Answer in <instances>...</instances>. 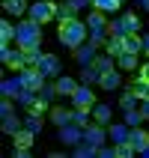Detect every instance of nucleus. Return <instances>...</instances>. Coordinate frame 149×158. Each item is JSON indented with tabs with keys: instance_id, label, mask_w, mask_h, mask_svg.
I'll return each instance as SVG.
<instances>
[{
	"instance_id": "f257e3e1",
	"label": "nucleus",
	"mask_w": 149,
	"mask_h": 158,
	"mask_svg": "<svg viewBox=\"0 0 149 158\" xmlns=\"http://www.w3.org/2000/svg\"><path fill=\"white\" fill-rule=\"evenodd\" d=\"M87 36H89V27H87V21H81V18L60 21V27H57V39H60L66 48H81V45L87 42Z\"/></svg>"
},
{
	"instance_id": "f03ea898",
	"label": "nucleus",
	"mask_w": 149,
	"mask_h": 158,
	"mask_svg": "<svg viewBox=\"0 0 149 158\" xmlns=\"http://www.w3.org/2000/svg\"><path fill=\"white\" fill-rule=\"evenodd\" d=\"M15 42H18V48H39V42H42V24H39V21H24V24H18Z\"/></svg>"
},
{
	"instance_id": "7ed1b4c3",
	"label": "nucleus",
	"mask_w": 149,
	"mask_h": 158,
	"mask_svg": "<svg viewBox=\"0 0 149 158\" xmlns=\"http://www.w3.org/2000/svg\"><path fill=\"white\" fill-rule=\"evenodd\" d=\"M27 15H30V21L51 24L54 18H57V3H54V0H33L30 9H27Z\"/></svg>"
},
{
	"instance_id": "20e7f679",
	"label": "nucleus",
	"mask_w": 149,
	"mask_h": 158,
	"mask_svg": "<svg viewBox=\"0 0 149 158\" xmlns=\"http://www.w3.org/2000/svg\"><path fill=\"white\" fill-rule=\"evenodd\" d=\"M18 81H21V87H27V89H36V93H39V89L45 87V75L39 69H36V66H24V69L18 72Z\"/></svg>"
},
{
	"instance_id": "39448f33",
	"label": "nucleus",
	"mask_w": 149,
	"mask_h": 158,
	"mask_svg": "<svg viewBox=\"0 0 149 158\" xmlns=\"http://www.w3.org/2000/svg\"><path fill=\"white\" fill-rule=\"evenodd\" d=\"M3 51H0V60H3V66L12 72H21L24 69V57H21V48H9V45H0Z\"/></svg>"
},
{
	"instance_id": "423d86ee",
	"label": "nucleus",
	"mask_w": 149,
	"mask_h": 158,
	"mask_svg": "<svg viewBox=\"0 0 149 158\" xmlns=\"http://www.w3.org/2000/svg\"><path fill=\"white\" fill-rule=\"evenodd\" d=\"M72 105L75 107H84V110H93L96 107V96H93V89L84 84V87L75 89V96H72Z\"/></svg>"
},
{
	"instance_id": "0eeeda50",
	"label": "nucleus",
	"mask_w": 149,
	"mask_h": 158,
	"mask_svg": "<svg viewBox=\"0 0 149 158\" xmlns=\"http://www.w3.org/2000/svg\"><path fill=\"white\" fill-rule=\"evenodd\" d=\"M105 137H107V125H98L96 119L84 128V140L93 143V146H101V143H105Z\"/></svg>"
},
{
	"instance_id": "6e6552de",
	"label": "nucleus",
	"mask_w": 149,
	"mask_h": 158,
	"mask_svg": "<svg viewBox=\"0 0 149 158\" xmlns=\"http://www.w3.org/2000/svg\"><path fill=\"white\" fill-rule=\"evenodd\" d=\"M36 69L42 72L45 78H57V75L63 72V66H60V60H57L54 54H42V60H39V66H36Z\"/></svg>"
},
{
	"instance_id": "1a4fd4ad",
	"label": "nucleus",
	"mask_w": 149,
	"mask_h": 158,
	"mask_svg": "<svg viewBox=\"0 0 149 158\" xmlns=\"http://www.w3.org/2000/svg\"><path fill=\"white\" fill-rule=\"evenodd\" d=\"M81 140H84V128H81V125L69 123V125H63V128H60V143L75 146V143H81Z\"/></svg>"
},
{
	"instance_id": "9d476101",
	"label": "nucleus",
	"mask_w": 149,
	"mask_h": 158,
	"mask_svg": "<svg viewBox=\"0 0 149 158\" xmlns=\"http://www.w3.org/2000/svg\"><path fill=\"white\" fill-rule=\"evenodd\" d=\"M107 12H98V9H93L87 18V27H89V33H107Z\"/></svg>"
},
{
	"instance_id": "9b49d317",
	"label": "nucleus",
	"mask_w": 149,
	"mask_h": 158,
	"mask_svg": "<svg viewBox=\"0 0 149 158\" xmlns=\"http://www.w3.org/2000/svg\"><path fill=\"white\" fill-rule=\"evenodd\" d=\"M128 93H134L140 102H146V98H149V78H146V75H137V78L128 84Z\"/></svg>"
},
{
	"instance_id": "f8f14e48",
	"label": "nucleus",
	"mask_w": 149,
	"mask_h": 158,
	"mask_svg": "<svg viewBox=\"0 0 149 158\" xmlns=\"http://www.w3.org/2000/svg\"><path fill=\"white\" fill-rule=\"evenodd\" d=\"M128 140L134 143V149H137V152H146V149H149V131H146V128H140V125H137V128H131Z\"/></svg>"
},
{
	"instance_id": "ddd939ff",
	"label": "nucleus",
	"mask_w": 149,
	"mask_h": 158,
	"mask_svg": "<svg viewBox=\"0 0 149 158\" xmlns=\"http://www.w3.org/2000/svg\"><path fill=\"white\" fill-rule=\"evenodd\" d=\"M75 60H78L81 66H89V63L96 60V45H93V42H84L81 48H75Z\"/></svg>"
},
{
	"instance_id": "4468645a",
	"label": "nucleus",
	"mask_w": 149,
	"mask_h": 158,
	"mask_svg": "<svg viewBox=\"0 0 149 158\" xmlns=\"http://www.w3.org/2000/svg\"><path fill=\"white\" fill-rule=\"evenodd\" d=\"M122 45H125V51H122V54H140V51H143V36H137V33H125V36H122Z\"/></svg>"
},
{
	"instance_id": "2eb2a0df",
	"label": "nucleus",
	"mask_w": 149,
	"mask_h": 158,
	"mask_svg": "<svg viewBox=\"0 0 149 158\" xmlns=\"http://www.w3.org/2000/svg\"><path fill=\"white\" fill-rule=\"evenodd\" d=\"M33 137H36V131H30V128H18L15 134H12V143L15 146H27V149H33Z\"/></svg>"
},
{
	"instance_id": "dca6fc26",
	"label": "nucleus",
	"mask_w": 149,
	"mask_h": 158,
	"mask_svg": "<svg viewBox=\"0 0 149 158\" xmlns=\"http://www.w3.org/2000/svg\"><path fill=\"white\" fill-rule=\"evenodd\" d=\"M75 89H78V81L75 78H66V75H60V78H57V93H60V96H75Z\"/></svg>"
},
{
	"instance_id": "f3484780",
	"label": "nucleus",
	"mask_w": 149,
	"mask_h": 158,
	"mask_svg": "<svg viewBox=\"0 0 149 158\" xmlns=\"http://www.w3.org/2000/svg\"><path fill=\"white\" fill-rule=\"evenodd\" d=\"M72 18H78V6L75 3H57V21H72Z\"/></svg>"
},
{
	"instance_id": "a211bd4d",
	"label": "nucleus",
	"mask_w": 149,
	"mask_h": 158,
	"mask_svg": "<svg viewBox=\"0 0 149 158\" xmlns=\"http://www.w3.org/2000/svg\"><path fill=\"white\" fill-rule=\"evenodd\" d=\"M128 125L125 123H119V125H107V137H110V140L114 143H119V140H128Z\"/></svg>"
},
{
	"instance_id": "6ab92c4d",
	"label": "nucleus",
	"mask_w": 149,
	"mask_h": 158,
	"mask_svg": "<svg viewBox=\"0 0 149 158\" xmlns=\"http://www.w3.org/2000/svg\"><path fill=\"white\" fill-rule=\"evenodd\" d=\"M3 9H6L12 18H18V15H24L30 6H27V0H3Z\"/></svg>"
},
{
	"instance_id": "aec40b11",
	"label": "nucleus",
	"mask_w": 149,
	"mask_h": 158,
	"mask_svg": "<svg viewBox=\"0 0 149 158\" xmlns=\"http://www.w3.org/2000/svg\"><path fill=\"white\" fill-rule=\"evenodd\" d=\"M119 81H122V78H119V72L110 69V72H105V75L98 78V87H101V89H116V87H119Z\"/></svg>"
},
{
	"instance_id": "412c9836",
	"label": "nucleus",
	"mask_w": 149,
	"mask_h": 158,
	"mask_svg": "<svg viewBox=\"0 0 149 158\" xmlns=\"http://www.w3.org/2000/svg\"><path fill=\"white\" fill-rule=\"evenodd\" d=\"M51 123L57 125V128L69 125L72 123V110H66V107H54V110H51Z\"/></svg>"
},
{
	"instance_id": "4be33fe9",
	"label": "nucleus",
	"mask_w": 149,
	"mask_h": 158,
	"mask_svg": "<svg viewBox=\"0 0 149 158\" xmlns=\"http://www.w3.org/2000/svg\"><path fill=\"white\" fill-rule=\"evenodd\" d=\"M93 119H96L98 125H110V107L96 102V107H93Z\"/></svg>"
},
{
	"instance_id": "5701e85b",
	"label": "nucleus",
	"mask_w": 149,
	"mask_h": 158,
	"mask_svg": "<svg viewBox=\"0 0 149 158\" xmlns=\"http://www.w3.org/2000/svg\"><path fill=\"white\" fill-rule=\"evenodd\" d=\"M114 152H116V158H131V155H137V149H134V143H131V140H119V143H114Z\"/></svg>"
},
{
	"instance_id": "b1692460",
	"label": "nucleus",
	"mask_w": 149,
	"mask_h": 158,
	"mask_svg": "<svg viewBox=\"0 0 149 158\" xmlns=\"http://www.w3.org/2000/svg\"><path fill=\"white\" fill-rule=\"evenodd\" d=\"M93 110H84V107H75V110H72V123L75 125H81V128H87L89 123H93Z\"/></svg>"
},
{
	"instance_id": "393cba45",
	"label": "nucleus",
	"mask_w": 149,
	"mask_h": 158,
	"mask_svg": "<svg viewBox=\"0 0 149 158\" xmlns=\"http://www.w3.org/2000/svg\"><path fill=\"white\" fill-rule=\"evenodd\" d=\"M125 51V45H122V36H110L105 45V54H110V57H119V54Z\"/></svg>"
},
{
	"instance_id": "a878e982",
	"label": "nucleus",
	"mask_w": 149,
	"mask_h": 158,
	"mask_svg": "<svg viewBox=\"0 0 149 158\" xmlns=\"http://www.w3.org/2000/svg\"><path fill=\"white\" fill-rule=\"evenodd\" d=\"M15 36H18V27H12L9 21H3V24H0V45L15 42Z\"/></svg>"
},
{
	"instance_id": "bb28decb",
	"label": "nucleus",
	"mask_w": 149,
	"mask_h": 158,
	"mask_svg": "<svg viewBox=\"0 0 149 158\" xmlns=\"http://www.w3.org/2000/svg\"><path fill=\"white\" fill-rule=\"evenodd\" d=\"M119 21H122V27H125V33H137V30H140V18L134 15V12H125V15L119 18Z\"/></svg>"
},
{
	"instance_id": "cd10ccee",
	"label": "nucleus",
	"mask_w": 149,
	"mask_h": 158,
	"mask_svg": "<svg viewBox=\"0 0 149 158\" xmlns=\"http://www.w3.org/2000/svg\"><path fill=\"white\" fill-rule=\"evenodd\" d=\"M89 66H93L98 75H105V72H110V69H114V60H110V54H105V57H96V60L89 63Z\"/></svg>"
},
{
	"instance_id": "c85d7f7f",
	"label": "nucleus",
	"mask_w": 149,
	"mask_h": 158,
	"mask_svg": "<svg viewBox=\"0 0 149 158\" xmlns=\"http://www.w3.org/2000/svg\"><path fill=\"white\" fill-rule=\"evenodd\" d=\"M21 57H24V66H39L42 51L39 48H21Z\"/></svg>"
},
{
	"instance_id": "c756f323",
	"label": "nucleus",
	"mask_w": 149,
	"mask_h": 158,
	"mask_svg": "<svg viewBox=\"0 0 149 158\" xmlns=\"http://www.w3.org/2000/svg\"><path fill=\"white\" fill-rule=\"evenodd\" d=\"M18 89H21V81H18V75L12 81H3V84H0V93H3V96H12L15 98L18 96Z\"/></svg>"
},
{
	"instance_id": "7c9ffc66",
	"label": "nucleus",
	"mask_w": 149,
	"mask_h": 158,
	"mask_svg": "<svg viewBox=\"0 0 149 158\" xmlns=\"http://www.w3.org/2000/svg\"><path fill=\"white\" fill-rule=\"evenodd\" d=\"M18 102H21V105H24V107H30V105H33V102H36V98H39V93H36V89H27V87H21V89H18Z\"/></svg>"
},
{
	"instance_id": "2f4dec72",
	"label": "nucleus",
	"mask_w": 149,
	"mask_h": 158,
	"mask_svg": "<svg viewBox=\"0 0 149 158\" xmlns=\"http://www.w3.org/2000/svg\"><path fill=\"white\" fill-rule=\"evenodd\" d=\"M75 155H78V158H93V155H98V146L81 140V146H75Z\"/></svg>"
},
{
	"instance_id": "473e14b6",
	"label": "nucleus",
	"mask_w": 149,
	"mask_h": 158,
	"mask_svg": "<svg viewBox=\"0 0 149 158\" xmlns=\"http://www.w3.org/2000/svg\"><path fill=\"white\" fill-rule=\"evenodd\" d=\"M116 60H119V69H125V72L137 69V54H119Z\"/></svg>"
},
{
	"instance_id": "72a5a7b5",
	"label": "nucleus",
	"mask_w": 149,
	"mask_h": 158,
	"mask_svg": "<svg viewBox=\"0 0 149 158\" xmlns=\"http://www.w3.org/2000/svg\"><path fill=\"white\" fill-rule=\"evenodd\" d=\"M119 3L122 0H93V9H98V12H116Z\"/></svg>"
},
{
	"instance_id": "f704fd0d",
	"label": "nucleus",
	"mask_w": 149,
	"mask_h": 158,
	"mask_svg": "<svg viewBox=\"0 0 149 158\" xmlns=\"http://www.w3.org/2000/svg\"><path fill=\"white\" fill-rule=\"evenodd\" d=\"M140 123H143L140 107H131V110H125V125H128V128H137Z\"/></svg>"
},
{
	"instance_id": "c9c22d12",
	"label": "nucleus",
	"mask_w": 149,
	"mask_h": 158,
	"mask_svg": "<svg viewBox=\"0 0 149 158\" xmlns=\"http://www.w3.org/2000/svg\"><path fill=\"white\" fill-rule=\"evenodd\" d=\"M119 107H122V110H131V107H140V98L134 96V93H128V89H125V96H119Z\"/></svg>"
},
{
	"instance_id": "e433bc0d",
	"label": "nucleus",
	"mask_w": 149,
	"mask_h": 158,
	"mask_svg": "<svg viewBox=\"0 0 149 158\" xmlns=\"http://www.w3.org/2000/svg\"><path fill=\"white\" fill-rule=\"evenodd\" d=\"M0 128H3L6 134H15L18 128H21V123L15 119V114H6V116H3V123H0Z\"/></svg>"
},
{
	"instance_id": "4c0bfd02",
	"label": "nucleus",
	"mask_w": 149,
	"mask_h": 158,
	"mask_svg": "<svg viewBox=\"0 0 149 158\" xmlns=\"http://www.w3.org/2000/svg\"><path fill=\"white\" fill-rule=\"evenodd\" d=\"M54 96H60V93H57V81H45V87L39 89V98H45V102H51Z\"/></svg>"
},
{
	"instance_id": "58836bf2",
	"label": "nucleus",
	"mask_w": 149,
	"mask_h": 158,
	"mask_svg": "<svg viewBox=\"0 0 149 158\" xmlns=\"http://www.w3.org/2000/svg\"><path fill=\"white\" fill-rule=\"evenodd\" d=\"M98 78H101V75H98L93 66H81V81H84V84H98Z\"/></svg>"
},
{
	"instance_id": "ea45409f",
	"label": "nucleus",
	"mask_w": 149,
	"mask_h": 158,
	"mask_svg": "<svg viewBox=\"0 0 149 158\" xmlns=\"http://www.w3.org/2000/svg\"><path fill=\"white\" fill-rule=\"evenodd\" d=\"M24 125L30 128V131H42V114H27V119H24Z\"/></svg>"
},
{
	"instance_id": "a19ab883",
	"label": "nucleus",
	"mask_w": 149,
	"mask_h": 158,
	"mask_svg": "<svg viewBox=\"0 0 149 158\" xmlns=\"http://www.w3.org/2000/svg\"><path fill=\"white\" fill-rule=\"evenodd\" d=\"M27 110H30V114H45V110H48V102H45V98H36Z\"/></svg>"
},
{
	"instance_id": "79ce46f5",
	"label": "nucleus",
	"mask_w": 149,
	"mask_h": 158,
	"mask_svg": "<svg viewBox=\"0 0 149 158\" xmlns=\"http://www.w3.org/2000/svg\"><path fill=\"white\" fill-rule=\"evenodd\" d=\"M107 33H110V36H125L122 21H110V24H107Z\"/></svg>"
},
{
	"instance_id": "37998d69",
	"label": "nucleus",
	"mask_w": 149,
	"mask_h": 158,
	"mask_svg": "<svg viewBox=\"0 0 149 158\" xmlns=\"http://www.w3.org/2000/svg\"><path fill=\"white\" fill-rule=\"evenodd\" d=\"M12 96H3V102H0V116H6V114H12V102H9Z\"/></svg>"
},
{
	"instance_id": "c03bdc74",
	"label": "nucleus",
	"mask_w": 149,
	"mask_h": 158,
	"mask_svg": "<svg viewBox=\"0 0 149 158\" xmlns=\"http://www.w3.org/2000/svg\"><path fill=\"white\" fill-rule=\"evenodd\" d=\"M110 155H116L114 146H98V158H110Z\"/></svg>"
},
{
	"instance_id": "a18cd8bd",
	"label": "nucleus",
	"mask_w": 149,
	"mask_h": 158,
	"mask_svg": "<svg viewBox=\"0 0 149 158\" xmlns=\"http://www.w3.org/2000/svg\"><path fill=\"white\" fill-rule=\"evenodd\" d=\"M140 114H143V119H149V98L140 102Z\"/></svg>"
},
{
	"instance_id": "49530a36",
	"label": "nucleus",
	"mask_w": 149,
	"mask_h": 158,
	"mask_svg": "<svg viewBox=\"0 0 149 158\" xmlns=\"http://www.w3.org/2000/svg\"><path fill=\"white\" fill-rule=\"evenodd\" d=\"M72 3H75L78 9H84V6H93V0H72Z\"/></svg>"
},
{
	"instance_id": "de8ad7c7",
	"label": "nucleus",
	"mask_w": 149,
	"mask_h": 158,
	"mask_svg": "<svg viewBox=\"0 0 149 158\" xmlns=\"http://www.w3.org/2000/svg\"><path fill=\"white\" fill-rule=\"evenodd\" d=\"M140 75H146V78H149V63H143V66H140Z\"/></svg>"
},
{
	"instance_id": "09e8293b",
	"label": "nucleus",
	"mask_w": 149,
	"mask_h": 158,
	"mask_svg": "<svg viewBox=\"0 0 149 158\" xmlns=\"http://www.w3.org/2000/svg\"><path fill=\"white\" fill-rule=\"evenodd\" d=\"M143 51L149 54V36H143Z\"/></svg>"
},
{
	"instance_id": "8fccbe9b",
	"label": "nucleus",
	"mask_w": 149,
	"mask_h": 158,
	"mask_svg": "<svg viewBox=\"0 0 149 158\" xmlns=\"http://www.w3.org/2000/svg\"><path fill=\"white\" fill-rule=\"evenodd\" d=\"M140 6H143V9H146V12H149V0H140Z\"/></svg>"
}]
</instances>
